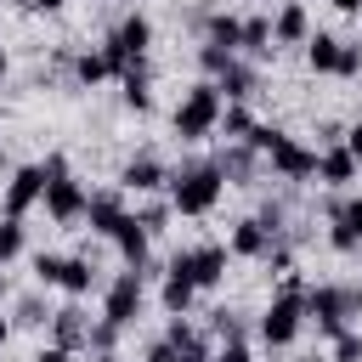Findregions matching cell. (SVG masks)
I'll return each mask as SVG.
<instances>
[{"label":"cell","mask_w":362,"mask_h":362,"mask_svg":"<svg viewBox=\"0 0 362 362\" xmlns=\"http://www.w3.org/2000/svg\"><path fill=\"white\" fill-rule=\"evenodd\" d=\"M51 345H62V351H79V345H90V322H85V311L79 305H62V311H51Z\"/></svg>","instance_id":"cell-16"},{"label":"cell","mask_w":362,"mask_h":362,"mask_svg":"<svg viewBox=\"0 0 362 362\" xmlns=\"http://www.w3.org/2000/svg\"><path fill=\"white\" fill-rule=\"evenodd\" d=\"M221 90H215V79H204V85H192L187 96H181V107H175V136L181 141H204L215 124H221Z\"/></svg>","instance_id":"cell-4"},{"label":"cell","mask_w":362,"mask_h":362,"mask_svg":"<svg viewBox=\"0 0 362 362\" xmlns=\"http://www.w3.org/2000/svg\"><path fill=\"white\" fill-rule=\"evenodd\" d=\"M45 317H51V311H45V305H40L34 294H28L23 305H17V322H28V328H34V322H45Z\"/></svg>","instance_id":"cell-35"},{"label":"cell","mask_w":362,"mask_h":362,"mask_svg":"<svg viewBox=\"0 0 362 362\" xmlns=\"http://www.w3.org/2000/svg\"><path fill=\"white\" fill-rule=\"evenodd\" d=\"M249 147H255V153H266V158H272V170H277V175H288V181L317 175V153H311L305 141H294V136L272 130V124H255V130H249Z\"/></svg>","instance_id":"cell-2"},{"label":"cell","mask_w":362,"mask_h":362,"mask_svg":"<svg viewBox=\"0 0 362 362\" xmlns=\"http://www.w3.org/2000/svg\"><path fill=\"white\" fill-rule=\"evenodd\" d=\"M221 187H226V175H221L215 164H187V170L170 175V209H181V215H209V209L221 204Z\"/></svg>","instance_id":"cell-1"},{"label":"cell","mask_w":362,"mask_h":362,"mask_svg":"<svg viewBox=\"0 0 362 362\" xmlns=\"http://www.w3.org/2000/svg\"><path fill=\"white\" fill-rule=\"evenodd\" d=\"M305 362H322V356H305Z\"/></svg>","instance_id":"cell-45"},{"label":"cell","mask_w":362,"mask_h":362,"mask_svg":"<svg viewBox=\"0 0 362 362\" xmlns=\"http://www.w3.org/2000/svg\"><path fill=\"white\" fill-rule=\"evenodd\" d=\"M0 300H6V272H0Z\"/></svg>","instance_id":"cell-43"},{"label":"cell","mask_w":362,"mask_h":362,"mask_svg":"<svg viewBox=\"0 0 362 362\" xmlns=\"http://www.w3.org/2000/svg\"><path fill=\"white\" fill-rule=\"evenodd\" d=\"M339 141H345V147H351V158H356V164H362V119H356V124H351V130H345V136H339Z\"/></svg>","instance_id":"cell-38"},{"label":"cell","mask_w":362,"mask_h":362,"mask_svg":"<svg viewBox=\"0 0 362 362\" xmlns=\"http://www.w3.org/2000/svg\"><path fill=\"white\" fill-rule=\"evenodd\" d=\"M119 181H124L130 192H158L170 175H164V164H158V158H147V153H141V158H130V164H124V175H119Z\"/></svg>","instance_id":"cell-19"},{"label":"cell","mask_w":362,"mask_h":362,"mask_svg":"<svg viewBox=\"0 0 362 362\" xmlns=\"http://www.w3.org/2000/svg\"><path fill=\"white\" fill-rule=\"evenodd\" d=\"M85 221H90V232H102V238H113V226L124 221V204H119L113 192H96V198L85 204Z\"/></svg>","instance_id":"cell-20"},{"label":"cell","mask_w":362,"mask_h":362,"mask_svg":"<svg viewBox=\"0 0 362 362\" xmlns=\"http://www.w3.org/2000/svg\"><path fill=\"white\" fill-rule=\"evenodd\" d=\"M328 221H334V232H328V243H334L339 255L362 243V198H339V204L328 209Z\"/></svg>","instance_id":"cell-13"},{"label":"cell","mask_w":362,"mask_h":362,"mask_svg":"<svg viewBox=\"0 0 362 362\" xmlns=\"http://www.w3.org/2000/svg\"><path fill=\"white\" fill-rule=\"evenodd\" d=\"M215 362H249V345H243V339H226V345H221V356H215Z\"/></svg>","instance_id":"cell-37"},{"label":"cell","mask_w":362,"mask_h":362,"mask_svg":"<svg viewBox=\"0 0 362 362\" xmlns=\"http://www.w3.org/2000/svg\"><path fill=\"white\" fill-rule=\"evenodd\" d=\"M119 79H124V102H130V107H153V90H147V62L124 68Z\"/></svg>","instance_id":"cell-25"},{"label":"cell","mask_w":362,"mask_h":362,"mask_svg":"<svg viewBox=\"0 0 362 362\" xmlns=\"http://www.w3.org/2000/svg\"><path fill=\"white\" fill-rule=\"evenodd\" d=\"M215 90H221V102H243V96L255 90V74H249V68H243V62L232 57V62H226V68L215 74Z\"/></svg>","instance_id":"cell-21"},{"label":"cell","mask_w":362,"mask_h":362,"mask_svg":"<svg viewBox=\"0 0 362 362\" xmlns=\"http://www.w3.org/2000/svg\"><path fill=\"white\" fill-rule=\"evenodd\" d=\"M74 74H79V85H102V79H113V68H107L102 51H85V57L74 62Z\"/></svg>","instance_id":"cell-27"},{"label":"cell","mask_w":362,"mask_h":362,"mask_svg":"<svg viewBox=\"0 0 362 362\" xmlns=\"http://www.w3.org/2000/svg\"><path fill=\"white\" fill-rule=\"evenodd\" d=\"M204 28H209V45H226V51H238V34H243V23H238V17L215 11V17L204 23Z\"/></svg>","instance_id":"cell-26"},{"label":"cell","mask_w":362,"mask_h":362,"mask_svg":"<svg viewBox=\"0 0 362 362\" xmlns=\"http://www.w3.org/2000/svg\"><path fill=\"white\" fill-rule=\"evenodd\" d=\"M147 45H153V23H147L141 11H130V17L107 34L102 57H107V68H113V74H124V68H136V62L147 57Z\"/></svg>","instance_id":"cell-6"},{"label":"cell","mask_w":362,"mask_h":362,"mask_svg":"<svg viewBox=\"0 0 362 362\" xmlns=\"http://www.w3.org/2000/svg\"><path fill=\"white\" fill-rule=\"evenodd\" d=\"M300 322H305V288L288 283V288L272 294V305H266V317H260V339H266V345H294Z\"/></svg>","instance_id":"cell-5"},{"label":"cell","mask_w":362,"mask_h":362,"mask_svg":"<svg viewBox=\"0 0 362 362\" xmlns=\"http://www.w3.org/2000/svg\"><path fill=\"white\" fill-rule=\"evenodd\" d=\"M305 62H311L317 74H356V68H362V51L317 28V34H305Z\"/></svg>","instance_id":"cell-8"},{"label":"cell","mask_w":362,"mask_h":362,"mask_svg":"<svg viewBox=\"0 0 362 362\" xmlns=\"http://www.w3.org/2000/svg\"><path fill=\"white\" fill-rule=\"evenodd\" d=\"M317 175H322L328 187H345V181H356V158H351V147H345V141H334V147L317 158Z\"/></svg>","instance_id":"cell-18"},{"label":"cell","mask_w":362,"mask_h":362,"mask_svg":"<svg viewBox=\"0 0 362 362\" xmlns=\"http://www.w3.org/2000/svg\"><path fill=\"white\" fill-rule=\"evenodd\" d=\"M147 226L136 221V215H124L119 226H113V243H119V255H124V266H136V272H147Z\"/></svg>","instance_id":"cell-14"},{"label":"cell","mask_w":362,"mask_h":362,"mask_svg":"<svg viewBox=\"0 0 362 362\" xmlns=\"http://www.w3.org/2000/svg\"><path fill=\"white\" fill-rule=\"evenodd\" d=\"M0 79H6V51H0Z\"/></svg>","instance_id":"cell-42"},{"label":"cell","mask_w":362,"mask_h":362,"mask_svg":"<svg viewBox=\"0 0 362 362\" xmlns=\"http://www.w3.org/2000/svg\"><path fill=\"white\" fill-rule=\"evenodd\" d=\"M272 238H277V232H272L260 215H255V221H238V226H232V255L260 260V255H272Z\"/></svg>","instance_id":"cell-15"},{"label":"cell","mask_w":362,"mask_h":362,"mask_svg":"<svg viewBox=\"0 0 362 362\" xmlns=\"http://www.w3.org/2000/svg\"><path fill=\"white\" fill-rule=\"evenodd\" d=\"M238 51L266 57V51H272V23H266V17H249V23H243V34H238Z\"/></svg>","instance_id":"cell-24"},{"label":"cell","mask_w":362,"mask_h":362,"mask_svg":"<svg viewBox=\"0 0 362 362\" xmlns=\"http://www.w3.org/2000/svg\"><path fill=\"white\" fill-rule=\"evenodd\" d=\"M356 300H362V294H356Z\"/></svg>","instance_id":"cell-49"},{"label":"cell","mask_w":362,"mask_h":362,"mask_svg":"<svg viewBox=\"0 0 362 362\" xmlns=\"http://www.w3.org/2000/svg\"><path fill=\"white\" fill-rule=\"evenodd\" d=\"M17 255H23V221H17V215H6V221H0V266H6V260H17Z\"/></svg>","instance_id":"cell-28"},{"label":"cell","mask_w":362,"mask_h":362,"mask_svg":"<svg viewBox=\"0 0 362 362\" xmlns=\"http://www.w3.org/2000/svg\"><path fill=\"white\" fill-rule=\"evenodd\" d=\"M334 362H362V339H356L351 328L334 334Z\"/></svg>","instance_id":"cell-32"},{"label":"cell","mask_w":362,"mask_h":362,"mask_svg":"<svg viewBox=\"0 0 362 362\" xmlns=\"http://www.w3.org/2000/svg\"><path fill=\"white\" fill-rule=\"evenodd\" d=\"M136 311H141V272L130 266V272H119V277L107 283V294H102V317H107L113 328H130Z\"/></svg>","instance_id":"cell-9"},{"label":"cell","mask_w":362,"mask_h":362,"mask_svg":"<svg viewBox=\"0 0 362 362\" xmlns=\"http://www.w3.org/2000/svg\"><path fill=\"white\" fill-rule=\"evenodd\" d=\"M198 57H204V68H209V74H221V68H226V62H232L238 51H226V45H204Z\"/></svg>","instance_id":"cell-33"},{"label":"cell","mask_w":362,"mask_h":362,"mask_svg":"<svg viewBox=\"0 0 362 362\" xmlns=\"http://www.w3.org/2000/svg\"><path fill=\"white\" fill-rule=\"evenodd\" d=\"M40 198H45V170H40V164H23V170L6 181V215H17V221H23Z\"/></svg>","instance_id":"cell-12"},{"label":"cell","mask_w":362,"mask_h":362,"mask_svg":"<svg viewBox=\"0 0 362 362\" xmlns=\"http://www.w3.org/2000/svg\"><path fill=\"white\" fill-rule=\"evenodd\" d=\"M34 362H74V351H62V345H45Z\"/></svg>","instance_id":"cell-39"},{"label":"cell","mask_w":362,"mask_h":362,"mask_svg":"<svg viewBox=\"0 0 362 362\" xmlns=\"http://www.w3.org/2000/svg\"><path fill=\"white\" fill-rule=\"evenodd\" d=\"M215 334H221V339H243V322H238V317L221 305V311H215Z\"/></svg>","instance_id":"cell-34"},{"label":"cell","mask_w":362,"mask_h":362,"mask_svg":"<svg viewBox=\"0 0 362 362\" xmlns=\"http://www.w3.org/2000/svg\"><path fill=\"white\" fill-rule=\"evenodd\" d=\"M192 294H198V288H192V277H187L181 266H170V272H164V311H170V317H187Z\"/></svg>","instance_id":"cell-22"},{"label":"cell","mask_w":362,"mask_h":362,"mask_svg":"<svg viewBox=\"0 0 362 362\" xmlns=\"http://www.w3.org/2000/svg\"><path fill=\"white\" fill-rule=\"evenodd\" d=\"M113 339H119V328H113V322L102 317V322L90 328V345H96V351H113Z\"/></svg>","instance_id":"cell-36"},{"label":"cell","mask_w":362,"mask_h":362,"mask_svg":"<svg viewBox=\"0 0 362 362\" xmlns=\"http://www.w3.org/2000/svg\"><path fill=\"white\" fill-rule=\"evenodd\" d=\"M17 6H28V0H17Z\"/></svg>","instance_id":"cell-47"},{"label":"cell","mask_w":362,"mask_h":362,"mask_svg":"<svg viewBox=\"0 0 362 362\" xmlns=\"http://www.w3.org/2000/svg\"><path fill=\"white\" fill-rule=\"evenodd\" d=\"M34 272H40L45 288H62V294H74V300L90 294V260H79V255H40Z\"/></svg>","instance_id":"cell-7"},{"label":"cell","mask_w":362,"mask_h":362,"mask_svg":"<svg viewBox=\"0 0 362 362\" xmlns=\"http://www.w3.org/2000/svg\"><path fill=\"white\" fill-rule=\"evenodd\" d=\"M0 345H6V317H0Z\"/></svg>","instance_id":"cell-44"},{"label":"cell","mask_w":362,"mask_h":362,"mask_svg":"<svg viewBox=\"0 0 362 362\" xmlns=\"http://www.w3.org/2000/svg\"><path fill=\"white\" fill-rule=\"evenodd\" d=\"M221 124H226L232 141H249V130H255V119H249L243 107H221Z\"/></svg>","instance_id":"cell-30"},{"label":"cell","mask_w":362,"mask_h":362,"mask_svg":"<svg viewBox=\"0 0 362 362\" xmlns=\"http://www.w3.org/2000/svg\"><path fill=\"white\" fill-rule=\"evenodd\" d=\"M107 362H119V356H107Z\"/></svg>","instance_id":"cell-46"},{"label":"cell","mask_w":362,"mask_h":362,"mask_svg":"<svg viewBox=\"0 0 362 362\" xmlns=\"http://www.w3.org/2000/svg\"><path fill=\"white\" fill-rule=\"evenodd\" d=\"M305 34H311L305 6H300V0H288V6L272 17V40H277V45H305Z\"/></svg>","instance_id":"cell-17"},{"label":"cell","mask_w":362,"mask_h":362,"mask_svg":"<svg viewBox=\"0 0 362 362\" xmlns=\"http://www.w3.org/2000/svg\"><path fill=\"white\" fill-rule=\"evenodd\" d=\"M334 6H339V11H362V0H334Z\"/></svg>","instance_id":"cell-41"},{"label":"cell","mask_w":362,"mask_h":362,"mask_svg":"<svg viewBox=\"0 0 362 362\" xmlns=\"http://www.w3.org/2000/svg\"><path fill=\"white\" fill-rule=\"evenodd\" d=\"M215 170H221L226 181H249V175H255V147H249V141H232V147L215 158Z\"/></svg>","instance_id":"cell-23"},{"label":"cell","mask_w":362,"mask_h":362,"mask_svg":"<svg viewBox=\"0 0 362 362\" xmlns=\"http://www.w3.org/2000/svg\"><path fill=\"white\" fill-rule=\"evenodd\" d=\"M28 6H34V11H57L62 0H28Z\"/></svg>","instance_id":"cell-40"},{"label":"cell","mask_w":362,"mask_h":362,"mask_svg":"<svg viewBox=\"0 0 362 362\" xmlns=\"http://www.w3.org/2000/svg\"><path fill=\"white\" fill-rule=\"evenodd\" d=\"M170 266H181V272L192 277V288H215V283L226 277V249H221V243H204V249H181Z\"/></svg>","instance_id":"cell-11"},{"label":"cell","mask_w":362,"mask_h":362,"mask_svg":"<svg viewBox=\"0 0 362 362\" xmlns=\"http://www.w3.org/2000/svg\"><path fill=\"white\" fill-rule=\"evenodd\" d=\"M147 362H209V351H175L170 339H158V345L147 351Z\"/></svg>","instance_id":"cell-29"},{"label":"cell","mask_w":362,"mask_h":362,"mask_svg":"<svg viewBox=\"0 0 362 362\" xmlns=\"http://www.w3.org/2000/svg\"><path fill=\"white\" fill-rule=\"evenodd\" d=\"M356 51H362V45H356Z\"/></svg>","instance_id":"cell-48"},{"label":"cell","mask_w":362,"mask_h":362,"mask_svg":"<svg viewBox=\"0 0 362 362\" xmlns=\"http://www.w3.org/2000/svg\"><path fill=\"white\" fill-rule=\"evenodd\" d=\"M351 305H356V300H351L345 288H328V283L305 294V317H311V322H317V328H322L328 339H334V334L345 328V317H351Z\"/></svg>","instance_id":"cell-10"},{"label":"cell","mask_w":362,"mask_h":362,"mask_svg":"<svg viewBox=\"0 0 362 362\" xmlns=\"http://www.w3.org/2000/svg\"><path fill=\"white\" fill-rule=\"evenodd\" d=\"M164 339H170L175 351H204V339H198V328H192V322H181V317L170 322V334H164Z\"/></svg>","instance_id":"cell-31"},{"label":"cell","mask_w":362,"mask_h":362,"mask_svg":"<svg viewBox=\"0 0 362 362\" xmlns=\"http://www.w3.org/2000/svg\"><path fill=\"white\" fill-rule=\"evenodd\" d=\"M40 170H45V198H40V204H45V215H51V221H62V226L85 221V204H90V198H85V187L68 175V158H62V153H51Z\"/></svg>","instance_id":"cell-3"}]
</instances>
